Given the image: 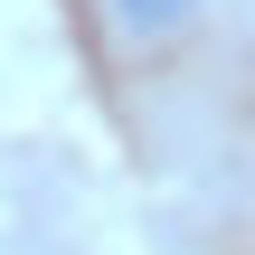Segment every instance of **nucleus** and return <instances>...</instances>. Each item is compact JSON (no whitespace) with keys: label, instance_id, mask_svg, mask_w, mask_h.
Masks as SVG:
<instances>
[{"label":"nucleus","instance_id":"1","mask_svg":"<svg viewBox=\"0 0 255 255\" xmlns=\"http://www.w3.org/2000/svg\"><path fill=\"white\" fill-rule=\"evenodd\" d=\"M189 9H199V0H114V28H123V38H170Z\"/></svg>","mask_w":255,"mask_h":255}]
</instances>
